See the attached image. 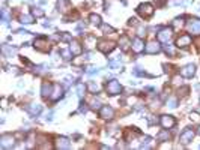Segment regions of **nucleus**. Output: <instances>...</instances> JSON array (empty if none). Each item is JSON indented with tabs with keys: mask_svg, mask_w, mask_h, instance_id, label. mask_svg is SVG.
Masks as SVG:
<instances>
[{
	"mask_svg": "<svg viewBox=\"0 0 200 150\" xmlns=\"http://www.w3.org/2000/svg\"><path fill=\"white\" fill-rule=\"evenodd\" d=\"M71 147V141L65 137H59L56 140V149H69Z\"/></svg>",
	"mask_w": 200,
	"mask_h": 150,
	"instance_id": "12",
	"label": "nucleus"
},
{
	"mask_svg": "<svg viewBox=\"0 0 200 150\" xmlns=\"http://www.w3.org/2000/svg\"><path fill=\"white\" fill-rule=\"evenodd\" d=\"M181 77H175V78H173V83H175V84H179V83H181Z\"/></svg>",
	"mask_w": 200,
	"mask_h": 150,
	"instance_id": "39",
	"label": "nucleus"
},
{
	"mask_svg": "<svg viewBox=\"0 0 200 150\" xmlns=\"http://www.w3.org/2000/svg\"><path fill=\"white\" fill-rule=\"evenodd\" d=\"M194 72H196V66H194V65H187V66H184V68L181 69V75L190 78V77L194 75Z\"/></svg>",
	"mask_w": 200,
	"mask_h": 150,
	"instance_id": "11",
	"label": "nucleus"
},
{
	"mask_svg": "<svg viewBox=\"0 0 200 150\" xmlns=\"http://www.w3.org/2000/svg\"><path fill=\"white\" fill-rule=\"evenodd\" d=\"M20 20H21V23H26V24L33 23V17H30V15H23Z\"/></svg>",
	"mask_w": 200,
	"mask_h": 150,
	"instance_id": "23",
	"label": "nucleus"
},
{
	"mask_svg": "<svg viewBox=\"0 0 200 150\" xmlns=\"http://www.w3.org/2000/svg\"><path fill=\"white\" fill-rule=\"evenodd\" d=\"M137 12L140 14L143 18H149V17L153 15V6L151 3H141L139 6V9H137Z\"/></svg>",
	"mask_w": 200,
	"mask_h": 150,
	"instance_id": "2",
	"label": "nucleus"
},
{
	"mask_svg": "<svg viewBox=\"0 0 200 150\" xmlns=\"http://www.w3.org/2000/svg\"><path fill=\"white\" fill-rule=\"evenodd\" d=\"M42 15H44V11H41L39 8L33 9V17H42Z\"/></svg>",
	"mask_w": 200,
	"mask_h": 150,
	"instance_id": "32",
	"label": "nucleus"
},
{
	"mask_svg": "<svg viewBox=\"0 0 200 150\" xmlns=\"http://www.w3.org/2000/svg\"><path fill=\"white\" fill-rule=\"evenodd\" d=\"M184 26V23H182V20H179V18H176L175 21H173V27H182Z\"/></svg>",
	"mask_w": 200,
	"mask_h": 150,
	"instance_id": "35",
	"label": "nucleus"
},
{
	"mask_svg": "<svg viewBox=\"0 0 200 150\" xmlns=\"http://www.w3.org/2000/svg\"><path fill=\"white\" fill-rule=\"evenodd\" d=\"M194 131L191 129V128H188V129H185L182 134H181V137H179V141L182 143V144H188L190 141H193V138H194Z\"/></svg>",
	"mask_w": 200,
	"mask_h": 150,
	"instance_id": "5",
	"label": "nucleus"
},
{
	"mask_svg": "<svg viewBox=\"0 0 200 150\" xmlns=\"http://www.w3.org/2000/svg\"><path fill=\"white\" fill-rule=\"evenodd\" d=\"M197 132H199V134H200V128H199V131H197Z\"/></svg>",
	"mask_w": 200,
	"mask_h": 150,
	"instance_id": "40",
	"label": "nucleus"
},
{
	"mask_svg": "<svg viewBox=\"0 0 200 150\" xmlns=\"http://www.w3.org/2000/svg\"><path fill=\"white\" fill-rule=\"evenodd\" d=\"M71 54H72V53H71V50H69V51H68V50H63V51H62V56H63V59H66V60H68V59H71Z\"/></svg>",
	"mask_w": 200,
	"mask_h": 150,
	"instance_id": "34",
	"label": "nucleus"
},
{
	"mask_svg": "<svg viewBox=\"0 0 200 150\" xmlns=\"http://www.w3.org/2000/svg\"><path fill=\"white\" fill-rule=\"evenodd\" d=\"M72 56H80L81 54V45L77 42V41H71V47H69Z\"/></svg>",
	"mask_w": 200,
	"mask_h": 150,
	"instance_id": "17",
	"label": "nucleus"
},
{
	"mask_svg": "<svg viewBox=\"0 0 200 150\" xmlns=\"http://www.w3.org/2000/svg\"><path fill=\"white\" fill-rule=\"evenodd\" d=\"M161 126L164 128V129H170V128H173L176 125V120H175V117L173 116H161Z\"/></svg>",
	"mask_w": 200,
	"mask_h": 150,
	"instance_id": "7",
	"label": "nucleus"
},
{
	"mask_svg": "<svg viewBox=\"0 0 200 150\" xmlns=\"http://www.w3.org/2000/svg\"><path fill=\"white\" fill-rule=\"evenodd\" d=\"M131 44H132V42H131L125 35L120 36V39H119V45H120V48H122V51H128V48L131 47Z\"/></svg>",
	"mask_w": 200,
	"mask_h": 150,
	"instance_id": "18",
	"label": "nucleus"
},
{
	"mask_svg": "<svg viewBox=\"0 0 200 150\" xmlns=\"http://www.w3.org/2000/svg\"><path fill=\"white\" fill-rule=\"evenodd\" d=\"M35 48L36 50H39V51H48L50 50V45L47 44V41L45 39H36L35 41Z\"/></svg>",
	"mask_w": 200,
	"mask_h": 150,
	"instance_id": "15",
	"label": "nucleus"
},
{
	"mask_svg": "<svg viewBox=\"0 0 200 150\" xmlns=\"http://www.w3.org/2000/svg\"><path fill=\"white\" fill-rule=\"evenodd\" d=\"M84 90H86V86H84V84H81V83H80V84H77V92H78V95H80V96H83Z\"/></svg>",
	"mask_w": 200,
	"mask_h": 150,
	"instance_id": "29",
	"label": "nucleus"
},
{
	"mask_svg": "<svg viewBox=\"0 0 200 150\" xmlns=\"http://www.w3.org/2000/svg\"><path fill=\"white\" fill-rule=\"evenodd\" d=\"M101 29H102L106 33H113V32H115V29H113V27H110V26H107V24H102V26H101Z\"/></svg>",
	"mask_w": 200,
	"mask_h": 150,
	"instance_id": "28",
	"label": "nucleus"
},
{
	"mask_svg": "<svg viewBox=\"0 0 200 150\" xmlns=\"http://www.w3.org/2000/svg\"><path fill=\"white\" fill-rule=\"evenodd\" d=\"M41 93L44 98H51V93H53V84L50 83H44L42 84V89H41Z\"/></svg>",
	"mask_w": 200,
	"mask_h": 150,
	"instance_id": "16",
	"label": "nucleus"
},
{
	"mask_svg": "<svg viewBox=\"0 0 200 150\" xmlns=\"http://www.w3.org/2000/svg\"><path fill=\"white\" fill-rule=\"evenodd\" d=\"M57 8H59V11H62V12H68V11H71V9H72L69 0H59Z\"/></svg>",
	"mask_w": 200,
	"mask_h": 150,
	"instance_id": "19",
	"label": "nucleus"
},
{
	"mask_svg": "<svg viewBox=\"0 0 200 150\" xmlns=\"http://www.w3.org/2000/svg\"><path fill=\"white\" fill-rule=\"evenodd\" d=\"M132 51L134 53H141V51H144V44H143V41H141V38H135L134 41H132Z\"/></svg>",
	"mask_w": 200,
	"mask_h": 150,
	"instance_id": "10",
	"label": "nucleus"
},
{
	"mask_svg": "<svg viewBox=\"0 0 200 150\" xmlns=\"http://www.w3.org/2000/svg\"><path fill=\"white\" fill-rule=\"evenodd\" d=\"M89 89L95 93V92H98V90H99V86H98V84H95V83H90V84H89Z\"/></svg>",
	"mask_w": 200,
	"mask_h": 150,
	"instance_id": "31",
	"label": "nucleus"
},
{
	"mask_svg": "<svg viewBox=\"0 0 200 150\" xmlns=\"http://www.w3.org/2000/svg\"><path fill=\"white\" fill-rule=\"evenodd\" d=\"M164 50L167 54H170V56H175V48L172 45H164Z\"/></svg>",
	"mask_w": 200,
	"mask_h": 150,
	"instance_id": "27",
	"label": "nucleus"
},
{
	"mask_svg": "<svg viewBox=\"0 0 200 150\" xmlns=\"http://www.w3.org/2000/svg\"><path fill=\"white\" fill-rule=\"evenodd\" d=\"M27 110H29V113H30V114H39V113H41V110H42V107H41V105H29V107H27Z\"/></svg>",
	"mask_w": 200,
	"mask_h": 150,
	"instance_id": "20",
	"label": "nucleus"
},
{
	"mask_svg": "<svg viewBox=\"0 0 200 150\" xmlns=\"http://www.w3.org/2000/svg\"><path fill=\"white\" fill-rule=\"evenodd\" d=\"M15 146V140L12 135H3L0 138V147L2 149H12Z\"/></svg>",
	"mask_w": 200,
	"mask_h": 150,
	"instance_id": "4",
	"label": "nucleus"
},
{
	"mask_svg": "<svg viewBox=\"0 0 200 150\" xmlns=\"http://www.w3.org/2000/svg\"><path fill=\"white\" fill-rule=\"evenodd\" d=\"M108 65H110V68H113V69H120V65H119L116 60H111Z\"/></svg>",
	"mask_w": 200,
	"mask_h": 150,
	"instance_id": "30",
	"label": "nucleus"
},
{
	"mask_svg": "<svg viewBox=\"0 0 200 150\" xmlns=\"http://www.w3.org/2000/svg\"><path fill=\"white\" fill-rule=\"evenodd\" d=\"M113 116H115V110H113L111 107H108V105L101 107L99 117H102V119H113Z\"/></svg>",
	"mask_w": 200,
	"mask_h": 150,
	"instance_id": "9",
	"label": "nucleus"
},
{
	"mask_svg": "<svg viewBox=\"0 0 200 150\" xmlns=\"http://www.w3.org/2000/svg\"><path fill=\"white\" fill-rule=\"evenodd\" d=\"M2 15H3V20H5V23H8V20H9L8 11H6V9H3V11H2Z\"/></svg>",
	"mask_w": 200,
	"mask_h": 150,
	"instance_id": "36",
	"label": "nucleus"
},
{
	"mask_svg": "<svg viewBox=\"0 0 200 150\" xmlns=\"http://www.w3.org/2000/svg\"><path fill=\"white\" fill-rule=\"evenodd\" d=\"M107 93L108 95H111V96H115V95H119V93L122 92V86H120V83L118 80H111L107 83Z\"/></svg>",
	"mask_w": 200,
	"mask_h": 150,
	"instance_id": "1",
	"label": "nucleus"
},
{
	"mask_svg": "<svg viewBox=\"0 0 200 150\" xmlns=\"http://www.w3.org/2000/svg\"><path fill=\"white\" fill-rule=\"evenodd\" d=\"M188 32L193 35H200V20L199 18H193L188 21Z\"/></svg>",
	"mask_w": 200,
	"mask_h": 150,
	"instance_id": "6",
	"label": "nucleus"
},
{
	"mask_svg": "<svg viewBox=\"0 0 200 150\" xmlns=\"http://www.w3.org/2000/svg\"><path fill=\"white\" fill-rule=\"evenodd\" d=\"M161 50V47L158 42H149L148 45L144 47V51L148 53V54H155V53H158Z\"/></svg>",
	"mask_w": 200,
	"mask_h": 150,
	"instance_id": "13",
	"label": "nucleus"
},
{
	"mask_svg": "<svg viewBox=\"0 0 200 150\" xmlns=\"http://www.w3.org/2000/svg\"><path fill=\"white\" fill-rule=\"evenodd\" d=\"M89 18H90V23L96 24V26H99V24H101V17H99V15H96V14H92Z\"/></svg>",
	"mask_w": 200,
	"mask_h": 150,
	"instance_id": "22",
	"label": "nucleus"
},
{
	"mask_svg": "<svg viewBox=\"0 0 200 150\" xmlns=\"http://www.w3.org/2000/svg\"><path fill=\"white\" fill-rule=\"evenodd\" d=\"M87 72H89V74H95V72H98V68H89Z\"/></svg>",
	"mask_w": 200,
	"mask_h": 150,
	"instance_id": "38",
	"label": "nucleus"
},
{
	"mask_svg": "<svg viewBox=\"0 0 200 150\" xmlns=\"http://www.w3.org/2000/svg\"><path fill=\"white\" fill-rule=\"evenodd\" d=\"M54 95H51V99H53V101H57V99H59L60 96H62V87H60V86H54Z\"/></svg>",
	"mask_w": 200,
	"mask_h": 150,
	"instance_id": "21",
	"label": "nucleus"
},
{
	"mask_svg": "<svg viewBox=\"0 0 200 150\" xmlns=\"http://www.w3.org/2000/svg\"><path fill=\"white\" fill-rule=\"evenodd\" d=\"M98 50L99 51H102L104 54H108V53H111L113 50H115V42H111V41H99L98 42Z\"/></svg>",
	"mask_w": 200,
	"mask_h": 150,
	"instance_id": "3",
	"label": "nucleus"
},
{
	"mask_svg": "<svg viewBox=\"0 0 200 150\" xmlns=\"http://www.w3.org/2000/svg\"><path fill=\"white\" fill-rule=\"evenodd\" d=\"M90 107H92V108H99V107H101V102H99L98 99H92V102H90Z\"/></svg>",
	"mask_w": 200,
	"mask_h": 150,
	"instance_id": "33",
	"label": "nucleus"
},
{
	"mask_svg": "<svg viewBox=\"0 0 200 150\" xmlns=\"http://www.w3.org/2000/svg\"><path fill=\"white\" fill-rule=\"evenodd\" d=\"M83 62H84V57H81V59H75V60H74V62H72V63H74V65H77V66H78V65H81Z\"/></svg>",
	"mask_w": 200,
	"mask_h": 150,
	"instance_id": "37",
	"label": "nucleus"
},
{
	"mask_svg": "<svg viewBox=\"0 0 200 150\" xmlns=\"http://www.w3.org/2000/svg\"><path fill=\"white\" fill-rule=\"evenodd\" d=\"M172 29H163L158 35H156V38H158V41L160 42H169L170 41V38H172Z\"/></svg>",
	"mask_w": 200,
	"mask_h": 150,
	"instance_id": "8",
	"label": "nucleus"
},
{
	"mask_svg": "<svg viewBox=\"0 0 200 150\" xmlns=\"http://www.w3.org/2000/svg\"><path fill=\"white\" fill-rule=\"evenodd\" d=\"M169 137H170V135H169V132H161V134H160V135H158V137H156V140H158V141H167V140H169Z\"/></svg>",
	"mask_w": 200,
	"mask_h": 150,
	"instance_id": "24",
	"label": "nucleus"
},
{
	"mask_svg": "<svg viewBox=\"0 0 200 150\" xmlns=\"http://www.w3.org/2000/svg\"><path fill=\"white\" fill-rule=\"evenodd\" d=\"M176 104H177L176 98H170V99L167 101V107H170V108H176Z\"/></svg>",
	"mask_w": 200,
	"mask_h": 150,
	"instance_id": "26",
	"label": "nucleus"
},
{
	"mask_svg": "<svg viewBox=\"0 0 200 150\" xmlns=\"http://www.w3.org/2000/svg\"><path fill=\"white\" fill-rule=\"evenodd\" d=\"M3 53H5V54H6V53H9V54H15V53H17V48H9V47L8 45H3Z\"/></svg>",
	"mask_w": 200,
	"mask_h": 150,
	"instance_id": "25",
	"label": "nucleus"
},
{
	"mask_svg": "<svg viewBox=\"0 0 200 150\" xmlns=\"http://www.w3.org/2000/svg\"><path fill=\"white\" fill-rule=\"evenodd\" d=\"M176 45L177 47H188V45H191V36L190 35L179 36L177 41H176Z\"/></svg>",
	"mask_w": 200,
	"mask_h": 150,
	"instance_id": "14",
	"label": "nucleus"
}]
</instances>
